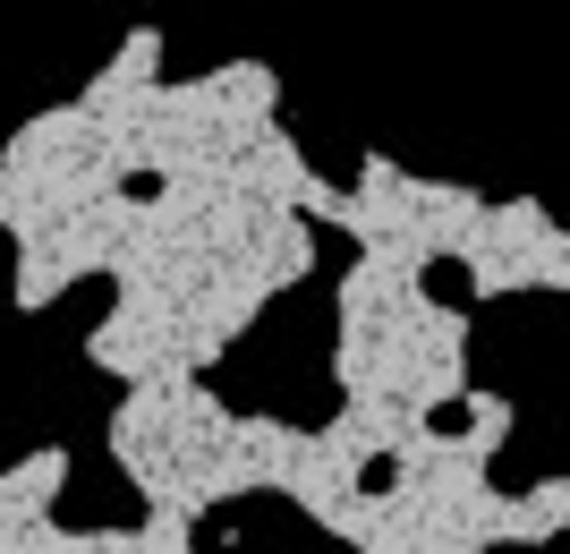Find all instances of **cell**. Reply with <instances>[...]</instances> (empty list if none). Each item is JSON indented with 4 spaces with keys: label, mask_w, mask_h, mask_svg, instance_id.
<instances>
[{
    "label": "cell",
    "mask_w": 570,
    "mask_h": 554,
    "mask_svg": "<svg viewBox=\"0 0 570 554\" xmlns=\"http://www.w3.org/2000/svg\"><path fill=\"white\" fill-rule=\"evenodd\" d=\"M154 77H163V26H137V35L102 60V77H95L77 103H86V111H111L119 95H137V86H154Z\"/></svg>",
    "instance_id": "1"
},
{
    "label": "cell",
    "mask_w": 570,
    "mask_h": 554,
    "mask_svg": "<svg viewBox=\"0 0 570 554\" xmlns=\"http://www.w3.org/2000/svg\"><path fill=\"white\" fill-rule=\"evenodd\" d=\"M562 521H570V478H546V486H528V495H511L502 546H537V537H553Z\"/></svg>",
    "instance_id": "2"
},
{
    "label": "cell",
    "mask_w": 570,
    "mask_h": 554,
    "mask_svg": "<svg viewBox=\"0 0 570 554\" xmlns=\"http://www.w3.org/2000/svg\"><path fill=\"white\" fill-rule=\"evenodd\" d=\"M460 410H469V427H460V444H469V453H485V460H494L502 444H511V401H502V392L460 385Z\"/></svg>",
    "instance_id": "3"
},
{
    "label": "cell",
    "mask_w": 570,
    "mask_h": 554,
    "mask_svg": "<svg viewBox=\"0 0 570 554\" xmlns=\"http://www.w3.org/2000/svg\"><path fill=\"white\" fill-rule=\"evenodd\" d=\"M0 222H9V179H0Z\"/></svg>",
    "instance_id": "4"
}]
</instances>
